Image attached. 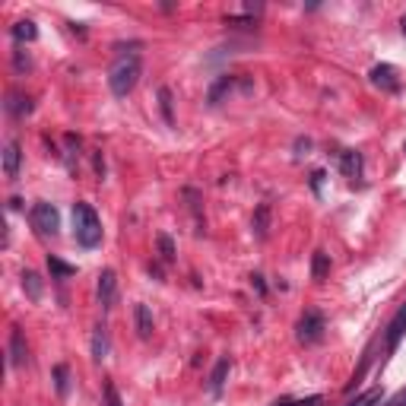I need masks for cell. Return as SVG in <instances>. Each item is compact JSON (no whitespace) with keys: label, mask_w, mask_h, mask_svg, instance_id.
Here are the masks:
<instances>
[{"label":"cell","mask_w":406,"mask_h":406,"mask_svg":"<svg viewBox=\"0 0 406 406\" xmlns=\"http://www.w3.org/2000/svg\"><path fill=\"white\" fill-rule=\"evenodd\" d=\"M140 74H143V67H140V58L137 54H121V58L111 64V70H108V89L115 92L117 99H124V95H131L133 86L140 83Z\"/></svg>","instance_id":"obj_1"},{"label":"cell","mask_w":406,"mask_h":406,"mask_svg":"<svg viewBox=\"0 0 406 406\" xmlns=\"http://www.w3.org/2000/svg\"><path fill=\"white\" fill-rule=\"evenodd\" d=\"M74 235L83 248H95L102 241V219L89 203H74Z\"/></svg>","instance_id":"obj_2"},{"label":"cell","mask_w":406,"mask_h":406,"mask_svg":"<svg viewBox=\"0 0 406 406\" xmlns=\"http://www.w3.org/2000/svg\"><path fill=\"white\" fill-rule=\"evenodd\" d=\"M299 343H305V346H311V343H321L324 340V330H327V324H324V315L321 311H315V308H308L305 315L299 317Z\"/></svg>","instance_id":"obj_3"},{"label":"cell","mask_w":406,"mask_h":406,"mask_svg":"<svg viewBox=\"0 0 406 406\" xmlns=\"http://www.w3.org/2000/svg\"><path fill=\"white\" fill-rule=\"evenodd\" d=\"M32 225L38 229L42 235H58L60 229V213L51 203H45V200H38L32 207Z\"/></svg>","instance_id":"obj_4"},{"label":"cell","mask_w":406,"mask_h":406,"mask_svg":"<svg viewBox=\"0 0 406 406\" xmlns=\"http://www.w3.org/2000/svg\"><path fill=\"white\" fill-rule=\"evenodd\" d=\"M117 302V276L115 270H102L99 273V305L105 308V311H111Z\"/></svg>","instance_id":"obj_5"},{"label":"cell","mask_w":406,"mask_h":406,"mask_svg":"<svg viewBox=\"0 0 406 406\" xmlns=\"http://www.w3.org/2000/svg\"><path fill=\"white\" fill-rule=\"evenodd\" d=\"M372 83L384 92H397L400 89V76H397V67L390 64H378L372 67Z\"/></svg>","instance_id":"obj_6"},{"label":"cell","mask_w":406,"mask_h":406,"mask_svg":"<svg viewBox=\"0 0 406 406\" xmlns=\"http://www.w3.org/2000/svg\"><path fill=\"white\" fill-rule=\"evenodd\" d=\"M19 162H23V146L16 140H10L3 146V174H7L10 181H16L19 178Z\"/></svg>","instance_id":"obj_7"},{"label":"cell","mask_w":406,"mask_h":406,"mask_svg":"<svg viewBox=\"0 0 406 406\" xmlns=\"http://www.w3.org/2000/svg\"><path fill=\"white\" fill-rule=\"evenodd\" d=\"M29 359V346H25V337L19 327L10 330V365H23Z\"/></svg>","instance_id":"obj_8"},{"label":"cell","mask_w":406,"mask_h":406,"mask_svg":"<svg viewBox=\"0 0 406 406\" xmlns=\"http://www.w3.org/2000/svg\"><path fill=\"white\" fill-rule=\"evenodd\" d=\"M403 333H406V305L400 308L397 315H394V321L387 324V349H390V352H394V349L400 346Z\"/></svg>","instance_id":"obj_9"},{"label":"cell","mask_w":406,"mask_h":406,"mask_svg":"<svg viewBox=\"0 0 406 406\" xmlns=\"http://www.w3.org/2000/svg\"><path fill=\"white\" fill-rule=\"evenodd\" d=\"M340 168H343V174H346L349 181H356V178H362V153L346 150V153L340 156Z\"/></svg>","instance_id":"obj_10"},{"label":"cell","mask_w":406,"mask_h":406,"mask_svg":"<svg viewBox=\"0 0 406 406\" xmlns=\"http://www.w3.org/2000/svg\"><path fill=\"white\" fill-rule=\"evenodd\" d=\"M251 229H254V238L264 241L267 232H270V203H260L254 210V219H251Z\"/></svg>","instance_id":"obj_11"},{"label":"cell","mask_w":406,"mask_h":406,"mask_svg":"<svg viewBox=\"0 0 406 406\" xmlns=\"http://www.w3.org/2000/svg\"><path fill=\"white\" fill-rule=\"evenodd\" d=\"M133 321H137V333H140L143 340H150L153 337V315L146 305H137L133 308Z\"/></svg>","instance_id":"obj_12"},{"label":"cell","mask_w":406,"mask_h":406,"mask_svg":"<svg viewBox=\"0 0 406 406\" xmlns=\"http://www.w3.org/2000/svg\"><path fill=\"white\" fill-rule=\"evenodd\" d=\"M225 374H229V359H219V362H216V368H213V374H210V390H213V394H219V390H223Z\"/></svg>","instance_id":"obj_13"},{"label":"cell","mask_w":406,"mask_h":406,"mask_svg":"<svg viewBox=\"0 0 406 406\" xmlns=\"http://www.w3.org/2000/svg\"><path fill=\"white\" fill-rule=\"evenodd\" d=\"M23 289L29 292V299H32V302L42 299V280H38V273L25 270V273H23Z\"/></svg>","instance_id":"obj_14"},{"label":"cell","mask_w":406,"mask_h":406,"mask_svg":"<svg viewBox=\"0 0 406 406\" xmlns=\"http://www.w3.org/2000/svg\"><path fill=\"white\" fill-rule=\"evenodd\" d=\"M13 38H16V42H35V38H38V29H35V23L23 19V23L13 25Z\"/></svg>","instance_id":"obj_15"},{"label":"cell","mask_w":406,"mask_h":406,"mask_svg":"<svg viewBox=\"0 0 406 406\" xmlns=\"http://www.w3.org/2000/svg\"><path fill=\"white\" fill-rule=\"evenodd\" d=\"M381 394H384L381 387H368L365 394H359L356 400H349L346 406H378V403H381Z\"/></svg>","instance_id":"obj_16"},{"label":"cell","mask_w":406,"mask_h":406,"mask_svg":"<svg viewBox=\"0 0 406 406\" xmlns=\"http://www.w3.org/2000/svg\"><path fill=\"white\" fill-rule=\"evenodd\" d=\"M327 273H330V260H327V254H324V251H317L315 260H311V276L321 282Z\"/></svg>","instance_id":"obj_17"},{"label":"cell","mask_w":406,"mask_h":406,"mask_svg":"<svg viewBox=\"0 0 406 406\" xmlns=\"http://www.w3.org/2000/svg\"><path fill=\"white\" fill-rule=\"evenodd\" d=\"M7 108H10V111H13V115H16V117H23V115H29V111H32V105H29V99H23V95H16V92L10 95Z\"/></svg>","instance_id":"obj_18"},{"label":"cell","mask_w":406,"mask_h":406,"mask_svg":"<svg viewBox=\"0 0 406 406\" xmlns=\"http://www.w3.org/2000/svg\"><path fill=\"white\" fill-rule=\"evenodd\" d=\"M48 267H51V273L54 276H74L76 273V267H70V264H64V260H58V257H48Z\"/></svg>","instance_id":"obj_19"},{"label":"cell","mask_w":406,"mask_h":406,"mask_svg":"<svg viewBox=\"0 0 406 406\" xmlns=\"http://www.w3.org/2000/svg\"><path fill=\"white\" fill-rule=\"evenodd\" d=\"M105 349H108V343H105V327H95V337H92V356H95V359H105Z\"/></svg>","instance_id":"obj_20"},{"label":"cell","mask_w":406,"mask_h":406,"mask_svg":"<svg viewBox=\"0 0 406 406\" xmlns=\"http://www.w3.org/2000/svg\"><path fill=\"white\" fill-rule=\"evenodd\" d=\"M159 105H162V115H166V124H174V115H172V92H168V89H159Z\"/></svg>","instance_id":"obj_21"},{"label":"cell","mask_w":406,"mask_h":406,"mask_svg":"<svg viewBox=\"0 0 406 406\" xmlns=\"http://www.w3.org/2000/svg\"><path fill=\"white\" fill-rule=\"evenodd\" d=\"M159 254H162L166 264H172L174 260V241L168 238V235H159Z\"/></svg>","instance_id":"obj_22"},{"label":"cell","mask_w":406,"mask_h":406,"mask_svg":"<svg viewBox=\"0 0 406 406\" xmlns=\"http://www.w3.org/2000/svg\"><path fill=\"white\" fill-rule=\"evenodd\" d=\"M321 403H324V397L315 394V397H305V400H280V403H273V406H321Z\"/></svg>","instance_id":"obj_23"},{"label":"cell","mask_w":406,"mask_h":406,"mask_svg":"<svg viewBox=\"0 0 406 406\" xmlns=\"http://www.w3.org/2000/svg\"><path fill=\"white\" fill-rule=\"evenodd\" d=\"M105 406H124L121 397H117V387L111 381H105Z\"/></svg>","instance_id":"obj_24"},{"label":"cell","mask_w":406,"mask_h":406,"mask_svg":"<svg viewBox=\"0 0 406 406\" xmlns=\"http://www.w3.org/2000/svg\"><path fill=\"white\" fill-rule=\"evenodd\" d=\"M54 378H58V394H67V368L64 365L54 368Z\"/></svg>","instance_id":"obj_25"},{"label":"cell","mask_w":406,"mask_h":406,"mask_svg":"<svg viewBox=\"0 0 406 406\" xmlns=\"http://www.w3.org/2000/svg\"><path fill=\"white\" fill-rule=\"evenodd\" d=\"M387 406H406V387L400 390V394H394V397H390V403Z\"/></svg>","instance_id":"obj_26"},{"label":"cell","mask_w":406,"mask_h":406,"mask_svg":"<svg viewBox=\"0 0 406 406\" xmlns=\"http://www.w3.org/2000/svg\"><path fill=\"white\" fill-rule=\"evenodd\" d=\"M321 178H324V172H315V174H311V188H315V191H321Z\"/></svg>","instance_id":"obj_27"},{"label":"cell","mask_w":406,"mask_h":406,"mask_svg":"<svg viewBox=\"0 0 406 406\" xmlns=\"http://www.w3.org/2000/svg\"><path fill=\"white\" fill-rule=\"evenodd\" d=\"M254 286H257V292H260V295L267 292V286H264V280H260V276H254Z\"/></svg>","instance_id":"obj_28"},{"label":"cell","mask_w":406,"mask_h":406,"mask_svg":"<svg viewBox=\"0 0 406 406\" xmlns=\"http://www.w3.org/2000/svg\"><path fill=\"white\" fill-rule=\"evenodd\" d=\"M400 25H403V35H406V16H403V23H400Z\"/></svg>","instance_id":"obj_29"}]
</instances>
